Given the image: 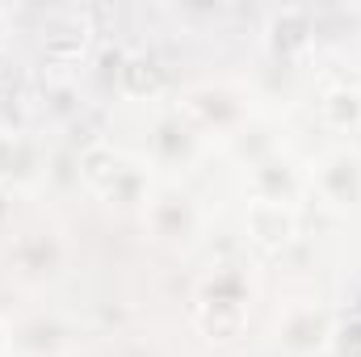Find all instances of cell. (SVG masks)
<instances>
[{
    "instance_id": "obj_1",
    "label": "cell",
    "mask_w": 361,
    "mask_h": 357,
    "mask_svg": "<svg viewBox=\"0 0 361 357\" xmlns=\"http://www.w3.org/2000/svg\"><path fill=\"white\" fill-rule=\"evenodd\" d=\"M80 173L89 181V189L109 202V206H135L147 193V173L139 160H130L126 152L109 147V143H92L80 156Z\"/></svg>"
},
{
    "instance_id": "obj_2",
    "label": "cell",
    "mask_w": 361,
    "mask_h": 357,
    "mask_svg": "<svg viewBox=\"0 0 361 357\" xmlns=\"http://www.w3.org/2000/svg\"><path fill=\"white\" fill-rule=\"evenodd\" d=\"M244 320H248V282L235 269L214 273L197 294V324L210 337L227 341V337H240Z\"/></svg>"
},
{
    "instance_id": "obj_3",
    "label": "cell",
    "mask_w": 361,
    "mask_h": 357,
    "mask_svg": "<svg viewBox=\"0 0 361 357\" xmlns=\"http://www.w3.org/2000/svg\"><path fill=\"white\" fill-rule=\"evenodd\" d=\"M315 193L336 206V210H353L361 202V156L349 147H336L319 160L315 169Z\"/></svg>"
},
{
    "instance_id": "obj_4",
    "label": "cell",
    "mask_w": 361,
    "mask_h": 357,
    "mask_svg": "<svg viewBox=\"0 0 361 357\" xmlns=\"http://www.w3.org/2000/svg\"><path fill=\"white\" fill-rule=\"evenodd\" d=\"M248 236L257 248L281 253L298 236V210L294 202H273V198H252L248 202Z\"/></svg>"
},
{
    "instance_id": "obj_5",
    "label": "cell",
    "mask_w": 361,
    "mask_h": 357,
    "mask_svg": "<svg viewBox=\"0 0 361 357\" xmlns=\"http://www.w3.org/2000/svg\"><path fill=\"white\" fill-rule=\"evenodd\" d=\"M319 118L332 131H357L361 126V89L357 85H328L319 92Z\"/></svg>"
},
{
    "instance_id": "obj_6",
    "label": "cell",
    "mask_w": 361,
    "mask_h": 357,
    "mask_svg": "<svg viewBox=\"0 0 361 357\" xmlns=\"http://www.w3.org/2000/svg\"><path fill=\"white\" fill-rule=\"evenodd\" d=\"M118 85L130 92V97H147V92H160L164 76H160V68H156L152 59L135 55V59H126V63L118 68Z\"/></svg>"
},
{
    "instance_id": "obj_7",
    "label": "cell",
    "mask_w": 361,
    "mask_h": 357,
    "mask_svg": "<svg viewBox=\"0 0 361 357\" xmlns=\"http://www.w3.org/2000/svg\"><path fill=\"white\" fill-rule=\"evenodd\" d=\"M324 345H328L332 357H361V315H349V320L332 324Z\"/></svg>"
},
{
    "instance_id": "obj_8",
    "label": "cell",
    "mask_w": 361,
    "mask_h": 357,
    "mask_svg": "<svg viewBox=\"0 0 361 357\" xmlns=\"http://www.w3.org/2000/svg\"><path fill=\"white\" fill-rule=\"evenodd\" d=\"M25 169H30V147H25V139L0 131V181L21 177Z\"/></svg>"
},
{
    "instance_id": "obj_9",
    "label": "cell",
    "mask_w": 361,
    "mask_h": 357,
    "mask_svg": "<svg viewBox=\"0 0 361 357\" xmlns=\"http://www.w3.org/2000/svg\"><path fill=\"white\" fill-rule=\"evenodd\" d=\"M4 34H8V21H4V8H0V47H4Z\"/></svg>"
}]
</instances>
